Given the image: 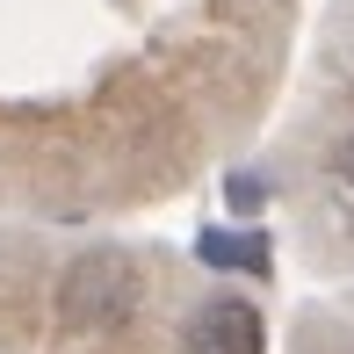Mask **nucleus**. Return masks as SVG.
<instances>
[{
	"instance_id": "f257e3e1",
	"label": "nucleus",
	"mask_w": 354,
	"mask_h": 354,
	"mask_svg": "<svg viewBox=\"0 0 354 354\" xmlns=\"http://www.w3.org/2000/svg\"><path fill=\"white\" fill-rule=\"evenodd\" d=\"M138 297H145L138 268L102 246V253H87V261L66 268V282H58V318H66L73 333H116V326H131Z\"/></svg>"
},
{
	"instance_id": "f03ea898",
	"label": "nucleus",
	"mask_w": 354,
	"mask_h": 354,
	"mask_svg": "<svg viewBox=\"0 0 354 354\" xmlns=\"http://www.w3.org/2000/svg\"><path fill=\"white\" fill-rule=\"evenodd\" d=\"M181 340L188 354H268V326L246 297H210V304H196Z\"/></svg>"
},
{
	"instance_id": "7ed1b4c3",
	"label": "nucleus",
	"mask_w": 354,
	"mask_h": 354,
	"mask_svg": "<svg viewBox=\"0 0 354 354\" xmlns=\"http://www.w3.org/2000/svg\"><path fill=\"white\" fill-rule=\"evenodd\" d=\"M203 261H210V268H268V246H261V239H224V232H210V239H203Z\"/></svg>"
},
{
	"instance_id": "20e7f679",
	"label": "nucleus",
	"mask_w": 354,
	"mask_h": 354,
	"mask_svg": "<svg viewBox=\"0 0 354 354\" xmlns=\"http://www.w3.org/2000/svg\"><path fill=\"white\" fill-rule=\"evenodd\" d=\"M333 174H340V181H354V138L340 145V152H333Z\"/></svg>"
}]
</instances>
